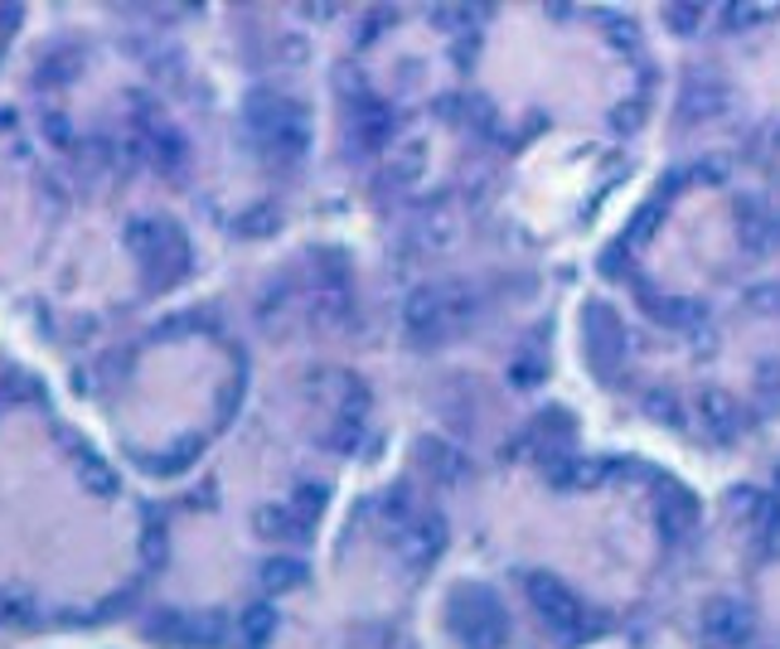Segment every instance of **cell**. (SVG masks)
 Masks as SVG:
<instances>
[{
    "mask_svg": "<svg viewBox=\"0 0 780 649\" xmlns=\"http://www.w3.org/2000/svg\"><path fill=\"white\" fill-rule=\"evenodd\" d=\"M660 218H664L660 204H640L636 218H630V228L621 233V243H626V247H644V243L654 238V228H660Z\"/></svg>",
    "mask_w": 780,
    "mask_h": 649,
    "instance_id": "16",
    "label": "cell"
},
{
    "mask_svg": "<svg viewBox=\"0 0 780 649\" xmlns=\"http://www.w3.org/2000/svg\"><path fill=\"white\" fill-rule=\"evenodd\" d=\"M581 324H587V359L597 364L601 373H611L621 359H626V330H621L616 310L597 301V306H587Z\"/></svg>",
    "mask_w": 780,
    "mask_h": 649,
    "instance_id": "5",
    "label": "cell"
},
{
    "mask_svg": "<svg viewBox=\"0 0 780 649\" xmlns=\"http://www.w3.org/2000/svg\"><path fill=\"white\" fill-rule=\"evenodd\" d=\"M742 243L752 247V253H771V247L780 243V218L776 214H766L756 199H746V214H742Z\"/></svg>",
    "mask_w": 780,
    "mask_h": 649,
    "instance_id": "11",
    "label": "cell"
},
{
    "mask_svg": "<svg viewBox=\"0 0 780 649\" xmlns=\"http://www.w3.org/2000/svg\"><path fill=\"white\" fill-rule=\"evenodd\" d=\"M644 412H650L654 422H669V427H679V422H683L679 397H674V393H650V397H644Z\"/></svg>",
    "mask_w": 780,
    "mask_h": 649,
    "instance_id": "19",
    "label": "cell"
},
{
    "mask_svg": "<svg viewBox=\"0 0 780 649\" xmlns=\"http://www.w3.org/2000/svg\"><path fill=\"white\" fill-rule=\"evenodd\" d=\"M418 460L432 470L436 480H461L465 475V456L456 451L451 442H432V436H426V442L418 446Z\"/></svg>",
    "mask_w": 780,
    "mask_h": 649,
    "instance_id": "12",
    "label": "cell"
},
{
    "mask_svg": "<svg viewBox=\"0 0 780 649\" xmlns=\"http://www.w3.org/2000/svg\"><path fill=\"white\" fill-rule=\"evenodd\" d=\"M393 543H398L408 568H426V562L442 558V548H446V519L442 514H412L398 533H393Z\"/></svg>",
    "mask_w": 780,
    "mask_h": 649,
    "instance_id": "6",
    "label": "cell"
},
{
    "mask_svg": "<svg viewBox=\"0 0 780 649\" xmlns=\"http://www.w3.org/2000/svg\"><path fill=\"white\" fill-rule=\"evenodd\" d=\"M654 509H660V523H664V533H669V538H683V533L699 523V499H693L683 485H674V480H664Z\"/></svg>",
    "mask_w": 780,
    "mask_h": 649,
    "instance_id": "8",
    "label": "cell"
},
{
    "mask_svg": "<svg viewBox=\"0 0 780 649\" xmlns=\"http://www.w3.org/2000/svg\"><path fill=\"white\" fill-rule=\"evenodd\" d=\"M238 625H243V640H247V645H253V649H263V645L277 635V606H272V601L247 606V611L238 615Z\"/></svg>",
    "mask_w": 780,
    "mask_h": 649,
    "instance_id": "14",
    "label": "cell"
},
{
    "mask_svg": "<svg viewBox=\"0 0 780 649\" xmlns=\"http://www.w3.org/2000/svg\"><path fill=\"white\" fill-rule=\"evenodd\" d=\"M538 379H544V364H538L534 354H524V359L509 364V383H519V389H534Z\"/></svg>",
    "mask_w": 780,
    "mask_h": 649,
    "instance_id": "21",
    "label": "cell"
},
{
    "mask_svg": "<svg viewBox=\"0 0 780 649\" xmlns=\"http://www.w3.org/2000/svg\"><path fill=\"white\" fill-rule=\"evenodd\" d=\"M320 505H325V489H320V485H310V480H306V485H296V489H291V509H296V514L306 519V523H316Z\"/></svg>",
    "mask_w": 780,
    "mask_h": 649,
    "instance_id": "18",
    "label": "cell"
},
{
    "mask_svg": "<svg viewBox=\"0 0 780 649\" xmlns=\"http://www.w3.org/2000/svg\"><path fill=\"white\" fill-rule=\"evenodd\" d=\"M640 122H644V102H630V107L611 112V127H616V131H636Z\"/></svg>",
    "mask_w": 780,
    "mask_h": 649,
    "instance_id": "24",
    "label": "cell"
},
{
    "mask_svg": "<svg viewBox=\"0 0 780 649\" xmlns=\"http://www.w3.org/2000/svg\"><path fill=\"white\" fill-rule=\"evenodd\" d=\"M699 15H703L699 5H664V20H669V25L679 29V35H689V29L699 25Z\"/></svg>",
    "mask_w": 780,
    "mask_h": 649,
    "instance_id": "23",
    "label": "cell"
},
{
    "mask_svg": "<svg viewBox=\"0 0 780 649\" xmlns=\"http://www.w3.org/2000/svg\"><path fill=\"white\" fill-rule=\"evenodd\" d=\"M723 107H727V88L723 82H713V78H693L689 88H683V98H679V117L683 122H713Z\"/></svg>",
    "mask_w": 780,
    "mask_h": 649,
    "instance_id": "10",
    "label": "cell"
},
{
    "mask_svg": "<svg viewBox=\"0 0 780 649\" xmlns=\"http://www.w3.org/2000/svg\"><path fill=\"white\" fill-rule=\"evenodd\" d=\"M301 582H306V562H296V558H272L263 568L267 591H291V586H301Z\"/></svg>",
    "mask_w": 780,
    "mask_h": 649,
    "instance_id": "15",
    "label": "cell"
},
{
    "mask_svg": "<svg viewBox=\"0 0 780 649\" xmlns=\"http://www.w3.org/2000/svg\"><path fill=\"white\" fill-rule=\"evenodd\" d=\"M446 625L465 649H504L509 640V615L490 586H456L446 606Z\"/></svg>",
    "mask_w": 780,
    "mask_h": 649,
    "instance_id": "1",
    "label": "cell"
},
{
    "mask_svg": "<svg viewBox=\"0 0 780 649\" xmlns=\"http://www.w3.org/2000/svg\"><path fill=\"white\" fill-rule=\"evenodd\" d=\"M699 422H703V436H713V442H732V436L742 432V403H737L732 393H723V389H708L699 397Z\"/></svg>",
    "mask_w": 780,
    "mask_h": 649,
    "instance_id": "7",
    "label": "cell"
},
{
    "mask_svg": "<svg viewBox=\"0 0 780 649\" xmlns=\"http://www.w3.org/2000/svg\"><path fill=\"white\" fill-rule=\"evenodd\" d=\"M418 238H422L426 247H446V243H451V218H446V214L422 218V224H418Z\"/></svg>",
    "mask_w": 780,
    "mask_h": 649,
    "instance_id": "20",
    "label": "cell"
},
{
    "mask_svg": "<svg viewBox=\"0 0 780 649\" xmlns=\"http://www.w3.org/2000/svg\"><path fill=\"white\" fill-rule=\"evenodd\" d=\"M432 15H436V25H442V29H456V25H471L481 10H471V5H442V10H432Z\"/></svg>",
    "mask_w": 780,
    "mask_h": 649,
    "instance_id": "22",
    "label": "cell"
},
{
    "mask_svg": "<svg viewBox=\"0 0 780 649\" xmlns=\"http://www.w3.org/2000/svg\"><path fill=\"white\" fill-rule=\"evenodd\" d=\"M756 635V615L746 601L737 596H717V601L703 611V640L713 649H746Z\"/></svg>",
    "mask_w": 780,
    "mask_h": 649,
    "instance_id": "4",
    "label": "cell"
},
{
    "mask_svg": "<svg viewBox=\"0 0 780 649\" xmlns=\"http://www.w3.org/2000/svg\"><path fill=\"white\" fill-rule=\"evenodd\" d=\"M422 170H426V141L422 136H408V141L393 145V161H388L393 184H412Z\"/></svg>",
    "mask_w": 780,
    "mask_h": 649,
    "instance_id": "13",
    "label": "cell"
},
{
    "mask_svg": "<svg viewBox=\"0 0 780 649\" xmlns=\"http://www.w3.org/2000/svg\"><path fill=\"white\" fill-rule=\"evenodd\" d=\"M461 316H465V301H456L442 287H418L408 296V306H402V320H408V330L418 340H442Z\"/></svg>",
    "mask_w": 780,
    "mask_h": 649,
    "instance_id": "3",
    "label": "cell"
},
{
    "mask_svg": "<svg viewBox=\"0 0 780 649\" xmlns=\"http://www.w3.org/2000/svg\"><path fill=\"white\" fill-rule=\"evenodd\" d=\"M349 117H355V136L369 145V151L388 145V136H393V107H388V102H379V98H369V92H363Z\"/></svg>",
    "mask_w": 780,
    "mask_h": 649,
    "instance_id": "9",
    "label": "cell"
},
{
    "mask_svg": "<svg viewBox=\"0 0 780 649\" xmlns=\"http://www.w3.org/2000/svg\"><path fill=\"white\" fill-rule=\"evenodd\" d=\"M528 601H534V611H538V621L548 625V631L558 635V640H567V645H577L581 640V631H587V611H581V601L567 591L558 577H548V572H528Z\"/></svg>",
    "mask_w": 780,
    "mask_h": 649,
    "instance_id": "2",
    "label": "cell"
},
{
    "mask_svg": "<svg viewBox=\"0 0 780 649\" xmlns=\"http://www.w3.org/2000/svg\"><path fill=\"white\" fill-rule=\"evenodd\" d=\"M650 310L660 320L679 324V330H689L693 320H703V306H693V301H679V296H664V301H650Z\"/></svg>",
    "mask_w": 780,
    "mask_h": 649,
    "instance_id": "17",
    "label": "cell"
},
{
    "mask_svg": "<svg viewBox=\"0 0 780 649\" xmlns=\"http://www.w3.org/2000/svg\"><path fill=\"white\" fill-rule=\"evenodd\" d=\"M776 489H780V466H776Z\"/></svg>",
    "mask_w": 780,
    "mask_h": 649,
    "instance_id": "25",
    "label": "cell"
}]
</instances>
